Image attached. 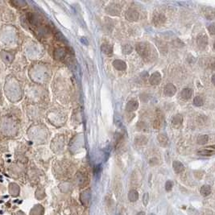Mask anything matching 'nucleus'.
Here are the masks:
<instances>
[{"mask_svg":"<svg viewBox=\"0 0 215 215\" xmlns=\"http://www.w3.org/2000/svg\"><path fill=\"white\" fill-rule=\"evenodd\" d=\"M138 198H139V194L136 190H132L129 192V194H128L129 201H131V202H135V201H136L137 200H138Z\"/></svg>","mask_w":215,"mask_h":215,"instance_id":"nucleus-25","label":"nucleus"},{"mask_svg":"<svg viewBox=\"0 0 215 215\" xmlns=\"http://www.w3.org/2000/svg\"><path fill=\"white\" fill-rule=\"evenodd\" d=\"M20 42V32L16 26L6 24L0 28V47L2 50H15Z\"/></svg>","mask_w":215,"mask_h":215,"instance_id":"nucleus-1","label":"nucleus"},{"mask_svg":"<svg viewBox=\"0 0 215 215\" xmlns=\"http://www.w3.org/2000/svg\"><path fill=\"white\" fill-rule=\"evenodd\" d=\"M148 143V140L144 136H137L135 139V144L138 146H144Z\"/></svg>","mask_w":215,"mask_h":215,"instance_id":"nucleus-27","label":"nucleus"},{"mask_svg":"<svg viewBox=\"0 0 215 215\" xmlns=\"http://www.w3.org/2000/svg\"><path fill=\"white\" fill-rule=\"evenodd\" d=\"M44 213V209L41 205H34L33 208L30 211V215H43Z\"/></svg>","mask_w":215,"mask_h":215,"instance_id":"nucleus-13","label":"nucleus"},{"mask_svg":"<svg viewBox=\"0 0 215 215\" xmlns=\"http://www.w3.org/2000/svg\"><path fill=\"white\" fill-rule=\"evenodd\" d=\"M3 104V97H2V85L0 82V105L2 106Z\"/></svg>","mask_w":215,"mask_h":215,"instance_id":"nucleus-36","label":"nucleus"},{"mask_svg":"<svg viewBox=\"0 0 215 215\" xmlns=\"http://www.w3.org/2000/svg\"><path fill=\"white\" fill-rule=\"evenodd\" d=\"M208 30H209V32H210V34H211V35H213V34H214V32H215L214 24H210V25L208 27Z\"/></svg>","mask_w":215,"mask_h":215,"instance_id":"nucleus-35","label":"nucleus"},{"mask_svg":"<svg viewBox=\"0 0 215 215\" xmlns=\"http://www.w3.org/2000/svg\"><path fill=\"white\" fill-rule=\"evenodd\" d=\"M200 193L203 197H207L209 194H211V188L209 185H203L201 188V190H200Z\"/></svg>","mask_w":215,"mask_h":215,"instance_id":"nucleus-26","label":"nucleus"},{"mask_svg":"<svg viewBox=\"0 0 215 215\" xmlns=\"http://www.w3.org/2000/svg\"><path fill=\"white\" fill-rule=\"evenodd\" d=\"M139 107V103L136 100H130L126 104V110L129 112H131V111H136Z\"/></svg>","mask_w":215,"mask_h":215,"instance_id":"nucleus-14","label":"nucleus"},{"mask_svg":"<svg viewBox=\"0 0 215 215\" xmlns=\"http://www.w3.org/2000/svg\"><path fill=\"white\" fill-rule=\"evenodd\" d=\"M172 167H173L175 172H176V173H181L185 170V167H184L183 164L180 161H174L173 164H172Z\"/></svg>","mask_w":215,"mask_h":215,"instance_id":"nucleus-20","label":"nucleus"},{"mask_svg":"<svg viewBox=\"0 0 215 215\" xmlns=\"http://www.w3.org/2000/svg\"><path fill=\"white\" fill-rule=\"evenodd\" d=\"M208 140H209V136L208 135H200L197 138V144H201V145H204V144H205L208 142Z\"/></svg>","mask_w":215,"mask_h":215,"instance_id":"nucleus-29","label":"nucleus"},{"mask_svg":"<svg viewBox=\"0 0 215 215\" xmlns=\"http://www.w3.org/2000/svg\"><path fill=\"white\" fill-rule=\"evenodd\" d=\"M182 122H183V117L181 115H176L172 118V125L175 127L181 126Z\"/></svg>","mask_w":215,"mask_h":215,"instance_id":"nucleus-21","label":"nucleus"},{"mask_svg":"<svg viewBox=\"0 0 215 215\" xmlns=\"http://www.w3.org/2000/svg\"><path fill=\"white\" fill-rule=\"evenodd\" d=\"M136 215H145V213H144V212H140V213H137Z\"/></svg>","mask_w":215,"mask_h":215,"instance_id":"nucleus-38","label":"nucleus"},{"mask_svg":"<svg viewBox=\"0 0 215 215\" xmlns=\"http://www.w3.org/2000/svg\"><path fill=\"white\" fill-rule=\"evenodd\" d=\"M162 119H163V117H162L161 113L160 111H158L156 112V119L154 121V127L156 129H158L162 123Z\"/></svg>","mask_w":215,"mask_h":215,"instance_id":"nucleus-23","label":"nucleus"},{"mask_svg":"<svg viewBox=\"0 0 215 215\" xmlns=\"http://www.w3.org/2000/svg\"><path fill=\"white\" fill-rule=\"evenodd\" d=\"M173 187V182L172 181H168L165 184V190L166 191H170Z\"/></svg>","mask_w":215,"mask_h":215,"instance_id":"nucleus-33","label":"nucleus"},{"mask_svg":"<svg viewBox=\"0 0 215 215\" xmlns=\"http://www.w3.org/2000/svg\"><path fill=\"white\" fill-rule=\"evenodd\" d=\"M126 18L129 21H136L139 19V13L134 9H129L126 12Z\"/></svg>","mask_w":215,"mask_h":215,"instance_id":"nucleus-10","label":"nucleus"},{"mask_svg":"<svg viewBox=\"0 0 215 215\" xmlns=\"http://www.w3.org/2000/svg\"><path fill=\"white\" fill-rule=\"evenodd\" d=\"M101 49L104 54H107V55H111L113 53V48L111 44L109 43H103L102 47H101Z\"/></svg>","mask_w":215,"mask_h":215,"instance_id":"nucleus-22","label":"nucleus"},{"mask_svg":"<svg viewBox=\"0 0 215 215\" xmlns=\"http://www.w3.org/2000/svg\"><path fill=\"white\" fill-rule=\"evenodd\" d=\"M65 54H66L65 49H64L63 48H58L54 51V57L57 60H61L65 57Z\"/></svg>","mask_w":215,"mask_h":215,"instance_id":"nucleus-17","label":"nucleus"},{"mask_svg":"<svg viewBox=\"0 0 215 215\" xmlns=\"http://www.w3.org/2000/svg\"><path fill=\"white\" fill-rule=\"evenodd\" d=\"M148 201H149V196H148V194H145L144 196V198H143V202H144V205H148Z\"/></svg>","mask_w":215,"mask_h":215,"instance_id":"nucleus-34","label":"nucleus"},{"mask_svg":"<svg viewBox=\"0 0 215 215\" xmlns=\"http://www.w3.org/2000/svg\"><path fill=\"white\" fill-rule=\"evenodd\" d=\"M215 152V148L214 146H210L207 147V148H202V149H200V150L197 151V154L199 156H213Z\"/></svg>","mask_w":215,"mask_h":215,"instance_id":"nucleus-7","label":"nucleus"},{"mask_svg":"<svg viewBox=\"0 0 215 215\" xmlns=\"http://www.w3.org/2000/svg\"><path fill=\"white\" fill-rule=\"evenodd\" d=\"M194 104L196 107H201L204 104V99L201 96H197L194 99Z\"/></svg>","mask_w":215,"mask_h":215,"instance_id":"nucleus-30","label":"nucleus"},{"mask_svg":"<svg viewBox=\"0 0 215 215\" xmlns=\"http://www.w3.org/2000/svg\"><path fill=\"white\" fill-rule=\"evenodd\" d=\"M214 77L215 75H213V77H212V83H213V84H214Z\"/></svg>","mask_w":215,"mask_h":215,"instance_id":"nucleus-39","label":"nucleus"},{"mask_svg":"<svg viewBox=\"0 0 215 215\" xmlns=\"http://www.w3.org/2000/svg\"><path fill=\"white\" fill-rule=\"evenodd\" d=\"M165 21V16L163 14H160V13H156L153 17V23L156 25V27H161L162 25H164Z\"/></svg>","mask_w":215,"mask_h":215,"instance_id":"nucleus-8","label":"nucleus"},{"mask_svg":"<svg viewBox=\"0 0 215 215\" xmlns=\"http://www.w3.org/2000/svg\"><path fill=\"white\" fill-rule=\"evenodd\" d=\"M161 81V75L159 72H155L151 75L150 79H149V81H150L151 85H159Z\"/></svg>","mask_w":215,"mask_h":215,"instance_id":"nucleus-12","label":"nucleus"},{"mask_svg":"<svg viewBox=\"0 0 215 215\" xmlns=\"http://www.w3.org/2000/svg\"><path fill=\"white\" fill-rule=\"evenodd\" d=\"M45 197V193L43 188H38V190L36 192V197L37 199H43Z\"/></svg>","mask_w":215,"mask_h":215,"instance_id":"nucleus-31","label":"nucleus"},{"mask_svg":"<svg viewBox=\"0 0 215 215\" xmlns=\"http://www.w3.org/2000/svg\"><path fill=\"white\" fill-rule=\"evenodd\" d=\"M176 88L175 87V85L169 83L168 85H166V86L164 87V94L168 97H172L175 94H176Z\"/></svg>","mask_w":215,"mask_h":215,"instance_id":"nucleus-11","label":"nucleus"},{"mask_svg":"<svg viewBox=\"0 0 215 215\" xmlns=\"http://www.w3.org/2000/svg\"><path fill=\"white\" fill-rule=\"evenodd\" d=\"M81 197H85V199L81 200V202H82V204L84 205H88V204H89V200H90V193H89V191L88 190V191H85L83 192L82 194H81Z\"/></svg>","mask_w":215,"mask_h":215,"instance_id":"nucleus-24","label":"nucleus"},{"mask_svg":"<svg viewBox=\"0 0 215 215\" xmlns=\"http://www.w3.org/2000/svg\"><path fill=\"white\" fill-rule=\"evenodd\" d=\"M14 215H26V214L23 211H18V212H16Z\"/></svg>","mask_w":215,"mask_h":215,"instance_id":"nucleus-37","label":"nucleus"},{"mask_svg":"<svg viewBox=\"0 0 215 215\" xmlns=\"http://www.w3.org/2000/svg\"><path fill=\"white\" fill-rule=\"evenodd\" d=\"M113 65H114V67L117 70H119V71H124L125 69H126V64L125 63L124 61H121V60H115V61H114Z\"/></svg>","mask_w":215,"mask_h":215,"instance_id":"nucleus-16","label":"nucleus"},{"mask_svg":"<svg viewBox=\"0 0 215 215\" xmlns=\"http://www.w3.org/2000/svg\"><path fill=\"white\" fill-rule=\"evenodd\" d=\"M157 140L159 141V144H160V146L166 147L168 146V138L166 135L160 134L158 135Z\"/></svg>","mask_w":215,"mask_h":215,"instance_id":"nucleus-19","label":"nucleus"},{"mask_svg":"<svg viewBox=\"0 0 215 215\" xmlns=\"http://www.w3.org/2000/svg\"><path fill=\"white\" fill-rule=\"evenodd\" d=\"M8 191H9V194H10L11 196L16 197L20 195V188L17 184L11 183L8 186Z\"/></svg>","mask_w":215,"mask_h":215,"instance_id":"nucleus-6","label":"nucleus"},{"mask_svg":"<svg viewBox=\"0 0 215 215\" xmlns=\"http://www.w3.org/2000/svg\"><path fill=\"white\" fill-rule=\"evenodd\" d=\"M16 52L15 50H1L0 58L7 66H10L16 58Z\"/></svg>","mask_w":215,"mask_h":215,"instance_id":"nucleus-4","label":"nucleus"},{"mask_svg":"<svg viewBox=\"0 0 215 215\" xmlns=\"http://www.w3.org/2000/svg\"><path fill=\"white\" fill-rule=\"evenodd\" d=\"M197 45H198V47H199L200 48H201V49L205 48L206 47V45L208 44V39L206 35L204 33L200 34L199 36H197Z\"/></svg>","mask_w":215,"mask_h":215,"instance_id":"nucleus-9","label":"nucleus"},{"mask_svg":"<svg viewBox=\"0 0 215 215\" xmlns=\"http://www.w3.org/2000/svg\"><path fill=\"white\" fill-rule=\"evenodd\" d=\"M20 130V120L16 112L7 111L0 115V133L6 137H16Z\"/></svg>","mask_w":215,"mask_h":215,"instance_id":"nucleus-2","label":"nucleus"},{"mask_svg":"<svg viewBox=\"0 0 215 215\" xmlns=\"http://www.w3.org/2000/svg\"><path fill=\"white\" fill-rule=\"evenodd\" d=\"M136 51L140 57H142L144 59L148 58L150 56V48L148 47V43L141 42L136 44Z\"/></svg>","mask_w":215,"mask_h":215,"instance_id":"nucleus-5","label":"nucleus"},{"mask_svg":"<svg viewBox=\"0 0 215 215\" xmlns=\"http://www.w3.org/2000/svg\"><path fill=\"white\" fill-rule=\"evenodd\" d=\"M213 10L211 8H207L206 9V11H205V15L206 16V18L209 19V20H213L214 18V13H213Z\"/></svg>","mask_w":215,"mask_h":215,"instance_id":"nucleus-32","label":"nucleus"},{"mask_svg":"<svg viewBox=\"0 0 215 215\" xmlns=\"http://www.w3.org/2000/svg\"><path fill=\"white\" fill-rule=\"evenodd\" d=\"M193 94H194L193 89H190V88H186V89H184L181 92V97L183 99L188 100V99L191 98V97L193 96Z\"/></svg>","mask_w":215,"mask_h":215,"instance_id":"nucleus-18","label":"nucleus"},{"mask_svg":"<svg viewBox=\"0 0 215 215\" xmlns=\"http://www.w3.org/2000/svg\"><path fill=\"white\" fill-rule=\"evenodd\" d=\"M132 50H133L132 46L130 45V44H129V43L124 44V45H122V53H123V54H126V55L131 53H132Z\"/></svg>","mask_w":215,"mask_h":215,"instance_id":"nucleus-28","label":"nucleus"},{"mask_svg":"<svg viewBox=\"0 0 215 215\" xmlns=\"http://www.w3.org/2000/svg\"><path fill=\"white\" fill-rule=\"evenodd\" d=\"M107 11L110 15H119L120 7L117 4H111L107 8Z\"/></svg>","mask_w":215,"mask_h":215,"instance_id":"nucleus-15","label":"nucleus"},{"mask_svg":"<svg viewBox=\"0 0 215 215\" xmlns=\"http://www.w3.org/2000/svg\"><path fill=\"white\" fill-rule=\"evenodd\" d=\"M3 92L7 100L11 103H18L24 95L21 82L13 74L8 75L5 79Z\"/></svg>","mask_w":215,"mask_h":215,"instance_id":"nucleus-3","label":"nucleus"}]
</instances>
